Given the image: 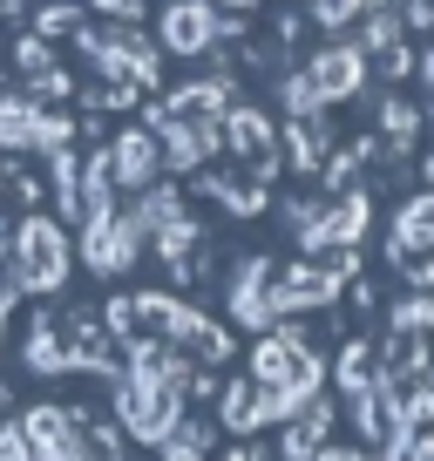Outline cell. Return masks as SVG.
Listing matches in <instances>:
<instances>
[{"instance_id": "6", "label": "cell", "mask_w": 434, "mask_h": 461, "mask_svg": "<svg viewBox=\"0 0 434 461\" xmlns=\"http://www.w3.org/2000/svg\"><path fill=\"white\" fill-rule=\"evenodd\" d=\"M102 170H109V184L116 190H149L163 176V157H157V136L136 122V130H116L109 143H102Z\"/></svg>"}, {"instance_id": "34", "label": "cell", "mask_w": 434, "mask_h": 461, "mask_svg": "<svg viewBox=\"0 0 434 461\" xmlns=\"http://www.w3.org/2000/svg\"><path fill=\"white\" fill-rule=\"evenodd\" d=\"M0 7H28V0H0Z\"/></svg>"}, {"instance_id": "17", "label": "cell", "mask_w": 434, "mask_h": 461, "mask_svg": "<svg viewBox=\"0 0 434 461\" xmlns=\"http://www.w3.org/2000/svg\"><path fill=\"white\" fill-rule=\"evenodd\" d=\"M401 447L414 461H434V380L401 393Z\"/></svg>"}, {"instance_id": "33", "label": "cell", "mask_w": 434, "mask_h": 461, "mask_svg": "<svg viewBox=\"0 0 434 461\" xmlns=\"http://www.w3.org/2000/svg\"><path fill=\"white\" fill-rule=\"evenodd\" d=\"M211 7H251V0H211Z\"/></svg>"}, {"instance_id": "16", "label": "cell", "mask_w": 434, "mask_h": 461, "mask_svg": "<svg viewBox=\"0 0 434 461\" xmlns=\"http://www.w3.org/2000/svg\"><path fill=\"white\" fill-rule=\"evenodd\" d=\"M420 251H434V190H420V197H407L401 211H393V238H387V258H420Z\"/></svg>"}, {"instance_id": "14", "label": "cell", "mask_w": 434, "mask_h": 461, "mask_svg": "<svg viewBox=\"0 0 434 461\" xmlns=\"http://www.w3.org/2000/svg\"><path fill=\"white\" fill-rule=\"evenodd\" d=\"M353 428H360L366 447H393L401 441V387L374 380L366 393H353Z\"/></svg>"}, {"instance_id": "19", "label": "cell", "mask_w": 434, "mask_h": 461, "mask_svg": "<svg viewBox=\"0 0 434 461\" xmlns=\"http://www.w3.org/2000/svg\"><path fill=\"white\" fill-rule=\"evenodd\" d=\"M333 380H339V393H347V401H353V393H366V387L380 380V346H374V339H347V346H339Z\"/></svg>"}, {"instance_id": "28", "label": "cell", "mask_w": 434, "mask_h": 461, "mask_svg": "<svg viewBox=\"0 0 434 461\" xmlns=\"http://www.w3.org/2000/svg\"><path fill=\"white\" fill-rule=\"evenodd\" d=\"M14 299H21V272H14V251L0 245V312H14Z\"/></svg>"}, {"instance_id": "30", "label": "cell", "mask_w": 434, "mask_h": 461, "mask_svg": "<svg viewBox=\"0 0 434 461\" xmlns=\"http://www.w3.org/2000/svg\"><path fill=\"white\" fill-rule=\"evenodd\" d=\"M312 461H374V455H366V447H347V441H326Z\"/></svg>"}, {"instance_id": "29", "label": "cell", "mask_w": 434, "mask_h": 461, "mask_svg": "<svg viewBox=\"0 0 434 461\" xmlns=\"http://www.w3.org/2000/svg\"><path fill=\"white\" fill-rule=\"evenodd\" d=\"M82 7H95L109 21H143V0H82Z\"/></svg>"}, {"instance_id": "9", "label": "cell", "mask_w": 434, "mask_h": 461, "mask_svg": "<svg viewBox=\"0 0 434 461\" xmlns=\"http://www.w3.org/2000/svg\"><path fill=\"white\" fill-rule=\"evenodd\" d=\"M305 75H312V88L326 102H347L366 88V48L360 41H333V48H319L312 61H305Z\"/></svg>"}, {"instance_id": "26", "label": "cell", "mask_w": 434, "mask_h": 461, "mask_svg": "<svg viewBox=\"0 0 434 461\" xmlns=\"http://www.w3.org/2000/svg\"><path fill=\"white\" fill-rule=\"evenodd\" d=\"M14 68L34 82V75H48V68H55V48H48L41 34H21V41H14Z\"/></svg>"}, {"instance_id": "1", "label": "cell", "mask_w": 434, "mask_h": 461, "mask_svg": "<svg viewBox=\"0 0 434 461\" xmlns=\"http://www.w3.org/2000/svg\"><path fill=\"white\" fill-rule=\"evenodd\" d=\"M14 272H21V292H41V299H55L61 285H68V265H75V245L68 230L55 224L48 211H28L14 230Z\"/></svg>"}, {"instance_id": "27", "label": "cell", "mask_w": 434, "mask_h": 461, "mask_svg": "<svg viewBox=\"0 0 434 461\" xmlns=\"http://www.w3.org/2000/svg\"><path fill=\"white\" fill-rule=\"evenodd\" d=\"M380 75H387V82H407V75H414V48H407V41L380 48Z\"/></svg>"}, {"instance_id": "21", "label": "cell", "mask_w": 434, "mask_h": 461, "mask_svg": "<svg viewBox=\"0 0 434 461\" xmlns=\"http://www.w3.org/2000/svg\"><path fill=\"white\" fill-rule=\"evenodd\" d=\"M211 441H217V434H211V420L184 414V420H176V428L157 441V461H211Z\"/></svg>"}, {"instance_id": "4", "label": "cell", "mask_w": 434, "mask_h": 461, "mask_svg": "<svg viewBox=\"0 0 434 461\" xmlns=\"http://www.w3.org/2000/svg\"><path fill=\"white\" fill-rule=\"evenodd\" d=\"M82 420H88V407H61V401L28 407V414H21L28 455L34 461H82Z\"/></svg>"}, {"instance_id": "22", "label": "cell", "mask_w": 434, "mask_h": 461, "mask_svg": "<svg viewBox=\"0 0 434 461\" xmlns=\"http://www.w3.org/2000/svg\"><path fill=\"white\" fill-rule=\"evenodd\" d=\"M326 115H305V122H292L285 130V157H292V170H305V176H319V163H326Z\"/></svg>"}, {"instance_id": "10", "label": "cell", "mask_w": 434, "mask_h": 461, "mask_svg": "<svg viewBox=\"0 0 434 461\" xmlns=\"http://www.w3.org/2000/svg\"><path fill=\"white\" fill-rule=\"evenodd\" d=\"M197 190H211V197L224 203L231 217H258L265 203H272V170H258V163H238V170L197 176Z\"/></svg>"}, {"instance_id": "31", "label": "cell", "mask_w": 434, "mask_h": 461, "mask_svg": "<svg viewBox=\"0 0 434 461\" xmlns=\"http://www.w3.org/2000/svg\"><path fill=\"white\" fill-rule=\"evenodd\" d=\"M224 461H272V455H265L258 441H238V447H231V455H224Z\"/></svg>"}, {"instance_id": "20", "label": "cell", "mask_w": 434, "mask_h": 461, "mask_svg": "<svg viewBox=\"0 0 434 461\" xmlns=\"http://www.w3.org/2000/svg\"><path fill=\"white\" fill-rule=\"evenodd\" d=\"M197 245H203V224H197V217H190V211H170V217H163L157 230H149V251H157L163 265L190 258V251H197Z\"/></svg>"}, {"instance_id": "2", "label": "cell", "mask_w": 434, "mask_h": 461, "mask_svg": "<svg viewBox=\"0 0 434 461\" xmlns=\"http://www.w3.org/2000/svg\"><path fill=\"white\" fill-rule=\"evenodd\" d=\"M143 251H149V230L136 224V211H102L82 224V265L102 278H122Z\"/></svg>"}, {"instance_id": "24", "label": "cell", "mask_w": 434, "mask_h": 461, "mask_svg": "<svg viewBox=\"0 0 434 461\" xmlns=\"http://www.w3.org/2000/svg\"><path fill=\"white\" fill-rule=\"evenodd\" d=\"M401 0H387V7H374V14H366V28H360V48H366V55H380V48H393V41H401Z\"/></svg>"}, {"instance_id": "32", "label": "cell", "mask_w": 434, "mask_h": 461, "mask_svg": "<svg viewBox=\"0 0 434 461\" xmlns=\"http://www.w3.org/2000/svg\"><path fill=\"white\" fill-rule=\"evenodd\" d=\"M414 68H420V82L434 88V48H428V55H414Z\"/></svg>"}, {"instance_id": "3", "label": "cell", "mask_w": 434, "mask_h": 461, "mask_svg": "<svg viewBox=\"0 0 434 461\" xmlns=\"http://www.w3.org/2000/svg\"><path fill=\"white\" fill-rule=\"evenodd\" d=\"M170 319H176V299L163 292H122V299L102 305V326L122 353H143V346H163L170 339Z\"/></svg>"}, {"instance_id": "12", "label": "cell", "mask_w": 434, "mask_h": 461, "mask_svg": "<svg viewBox=\"0 0 434 461\" xmlns=\"http://www.w3.org/2000/svg\"><path fill=\"white\" fill-rule=\"evenodd\" d=\"M28 366L34 374H75V312H55V305H48L28 326Z\"/></svg>"}, {"instance_id": "18", "label": "cell", "mask_w": 434, "mask_h": 461, "mask_svg": "<svg viewBox=\"0 0 434 461\" xmlns=\"http://www.w3.org/2000/svg\"><path fill=\"white\" fill-rule=\"evenodd\" d=\"M414 136H420V109H414L407 95H387V102H380V136H374L380 157H407V143H414Z\"/></svg>"}, {"instance_id": "11", "label": "cell", "mask_w": 434, "mask_h": 461, "mask_svg": "<svg viewBox=\"0 0 434 461\" xmlns=\"http://www.w3.org/2000/svg\"><path fill=\"white\" fill-rule=\"evenodd\" d=\"M163 48L170 55H211L217 48V7L211 0H170L163 7Z\"/></svg>"}, {"instance_id": "7", "label": "cell", "mask_w": 434, "mask_h": 461, "mask_svg": "<svg viewBox=\"0 0 434 461\" xmlns=\"http://www.w3.org/2000/svg\"><path fill=\"white\" fill-rule=\"evenodd\" d=\"M347 278L333 272L326 258H299V265H278V312H319V305H333Z\"/></svg>"}, {"instance_id": "13", "label": "cell", "mask_w": 434, "mask_h": 461, "mask_svg": "<svg viewBox=\"0 0 434 461\" xmlns=\"http://www.w3.org/2000/svg\"><path fill=\"white\" fill-rule=\"evenodd\" d=\"M333 420H339V407L326 401V393H312V401L285 420V434H278V461H312L319 447L333 441Z\"/></svg>"}, {"instance_id": "15", "label": "cell", "mask_w": 434, "mask_h": 461, "mask_svg": "<svg viewBox=\"0 0 434 461\" xmlns=\"http://www.w3.org/2000/svg\"><path fill=\"white\" fill-rule=\"evenodd\" d=\"M217 428L238 434V441H251V434L265 428V387H258L251 374H238V380H224V387H217Z\"/></svg>"}, {"instance_id": "25", "label": "cell", "mask_w": 434, "mask_h": 461, "mask_svg": "<svg viewBox=\"0 0 434 461\" xmlns=\"http://www.w3.org/2000/svg\"><path fill=\"white\" fill-rule=\"evenodd\" d=\"M75 28H82V14H75L68 0H48L41 14H34V34H41V41H75Z\"/></svg>"}, {"instance_id": "8", "label": "cell", "mask_w": 434, "mask_h": 461, "mask_svg": "<svg viewBox=\"0 0 434 461\" xmlns=\"http://www.w3.org/2000/svg\"><path fill=\"white\" fill-rule=\"evenodd\" d=\"M224 149H231L238 163H258V170L278 176V130H272V115L251 109V102H231V109H224Z\"/></svg>"}, {"instance_id": "23", "label": "cell", "mask_w": 434, "mask_h": 461, "mask_svg": "<svg viewBox=\"0 0 434 461\" xmlns=\"http://www.w3.org/2000/svg\"><path fill=\"white\" fill-rule=\"evenodd\" d=\"M278 109H285V122H305V115H326V95L312 88V75H285V88H278Z\"/></svg>"}, {"instance_id": "5", "label": "cell", "mask_w": 434, "mask_h": 461, "mask_svg": "<svg viewBox=\"0 0 434 461\" xmlns=\"http://www.w3.org/2000/svg\"><path fill=\"white\" fill-rule=\"evenodd\" d=\"M231 319L251 332H272L285 326V312H278V265L272 258H245L231 278Z\"/></svg>"}]
</instances>
